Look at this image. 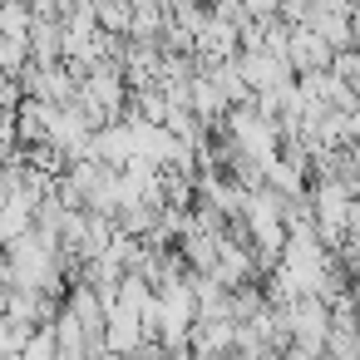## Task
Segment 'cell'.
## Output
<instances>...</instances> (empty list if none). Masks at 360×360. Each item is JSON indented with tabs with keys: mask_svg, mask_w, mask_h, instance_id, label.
Returning a JSON list of instances; mask_svg holds the SVG:
<instances>
[{
	"mask_svg": "<svg viewBox=\"0 0 360 360\" xmlns=\"http://www.w3.org/2000/svg\"><path fill=\"white\" fill-rule=\"evenodd\" d=\"M178 237H183V262H188L193 271H207V266H212V257H217V232H202V227H193V222H188Z\"/></svg>",
	"mask_w": 360,
	"mask_h": 360,
	"instance_id": "277c9868",
	"label": "cell"
},
{
	"mask_svg": "<svg viewBox=\"0 0 360 360\" xmlns=\"http://www.w3.org/2000/svg\"><path fill=\"white\" fill-rule=\"evenodd\" d=\"M25 65H30L25 35H0V70H6V75H20Z\"/></svg>",
	"mask_w": 360,
	"mask_h": 360,
	"instance_id": "ba28073f",
	"label": "cell"
},
{
	"mask_svg": "<svg viewBox=\"0 0 360 360\" xmlns=\"http://www.w3.org/2000/svg\"><path fill=\"white\" fill-rule=\"evenodd\" d=\"M198 193H202V202H207V207H217L222 217H242V202H247V188H242L237 178H212V173H202V183H198Z\"/></svg>",
	"mask_w": 360,
	"mask_h": 360,
	"instance_id": "3957f363",
	"label": "cell"
},
{
	"mask_svg": "<svg viewBox=\"0 0 360 360\" xmlns=\"http://www.w3.org/2000/svg\"><path fill=\"white\" fill-rule=\"evenodd\" d=\"M237 70H242V79H247L252 94H257V89H281V84L296 79L291 65H286L281 55H271V50H242V55H237Z\"/></svg>",
	"mask_w": 360,
	"mask_h": 360,
	"instance_id": "6da1fadb",
	"label": "cell"
},
{
	"mask_svg": "<svg viewBox=\"0 0 360 360\" xmlns=\"http://www.w3.org/2000/svg\"><path fill=\"white\" fill-rule=\"evenodd\" d=\"M30 20H35V11L25 0H0V35H25Z\"/></svg>",
	"mask_w": 360,
	"mask_h": 360,
	"instance_id": "52a82bcc",
	"label": "cell"
},
{
	"mask_svg": "<svg viewBox=\"0 0 360 360\" xmlns=\"http://www.w3.org/2000/svg\"><path fill=\"white\" fill-rule=\"evenodd\" d=\"M286 65H291V75L326 70V65H330V45H326L311 25H291V30H286Z\"/></svg>",
	"mask_w": 360,
	"mask_h": 360,
	"instance_id": "7a4b0ae2",
	"label": "cell"
},
{
	"mask_svg": "<svg viewBox=\"0 0 360 360\" xmlns=\"http://www.w3.org/2000/svg\"><path fill=\"white\" fill-rule=\"evenodd\" d=\"M70 311H75V321H79L89 335H99V326H104V301L94 296V286H75V291H70Z\"/></svg>",
	"mask_w": 360,
	"mask_h": 360,
	"instance_id": "5b68a950",
	"label": "cell"
},
{
	"mask_svg": "<svg viewBox=\"0 0 360 360\" xmlns=\"http://www.w3.org/2000/svg\"><path fill=\"white\" fill-rule=\"evenodd\" d=\"M94 20L109 35H129V0H94Z\"/></svg>",
	"mask_w": 360,
	"mask_h": 360,
	"instance_id": "8992f818",
	"label": "cell"
}]
</instances>
